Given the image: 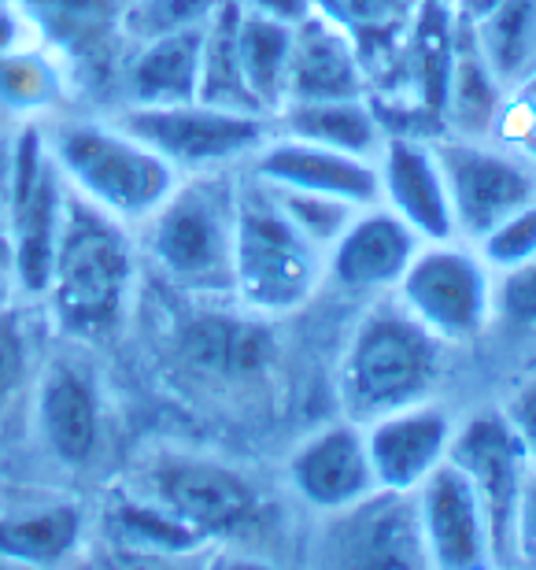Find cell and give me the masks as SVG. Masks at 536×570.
I'll list each match as a JSON object with an SVG mask.
<instances>
[{
  "mask_svg": "<svg viewBox=\"0 0 536 570\" xmlns=\"http://www.w3.org/2000/svg\"><path fill=\"white\" fill-rule=\"evenodd\" d=\"M133 493L186 522L204 541L226 538L259 519V497L252 482L234 466L192 452H159L145 466L141 489Z\"/></svg>",
  "mask_w": 536,
  "mask_h": 570,
  "instance_id": "cell-11",
  "label": "cell"
},
{
  "mask_svg": "<svg viewBox=\"0 0 536 570\" xmlns=\"http://www.w3.org/2000/svg\"><path fill=\"white\" fill-rule=\"evenodd\" d=\"M496 4H504V0H451L455 16H459V19H466V22H477V19H485L488 11H493Z\"/></svg>",
  "mask_w": 536,
  "mask_h": 570,
  "instance_id": "cell-41",
  "label": "cell"
},
{
  "mask_svg": "<svg viewBox=\"0 0 536 570\" xmlns=\"http://www.w3.org/2000/svg\"><path fill=\"white\" fill-rule=\"evenodd\" d=\"M4 178L8 167L0 170V267H8V223H4Z\"/></svg>",
  "mask_w": 536,
  "mask_h": 570,
  "instance_id": "cell-42",
  "label": "cell"
},
{
  "mask_svg": "<svg viewBox=\"0 0 536 570\" xmlns=\"http://www.w3.org/2000/svg\"><path fill=\"white\" fill-rule=\"evenodd\" d=\"M507 100V89L499 86L493 67L477 52L470 22L463 19L459 41H455V60L448 75V94H444V119L440 134H463V138H493L499 108Z\"/></svg>",
  "mask_w": 536,
  "mask_h": 570,
  "instance_id": "cell-24",
  "label": "cell"
},
{
  "mask_svg": "<svg viewBox=\"0 0 536 570\" xmlns=\"http://www.w3.org/2000/svg\"><path fill=\"white\" fill-rule=\"evenodd\" d=\"M226 8V0H127L119 19L122 45H141L175 33H200Z\"/></svg>",
  "mask_w": 536,
  "mask_h": 570,
  "instance_id": "cell-30",
  "label": "cell"
},
{
  "mask_svg": "<svg viewBox=\"0 0 536 570\" xmlns=\"http://www.w3.org/2000/svg\"><path fill=\"white\" fill-rule=\"evenodd\" d=\"M237 56H241L248 94L259 111L274 119V111L285 105V89H289L292 27L237 11Z\"/></svg>",
  "mask_w": 536,
  "mask_h": 570,
  "instance_id": "cell-26",
  "label": "cell"
},
{
  "mask_svg": "<svg viewBox=\"0 0 536 570\" xmlns=\"http://www.w3.org/2000/svg\"><path fill=\"white\" fill-rule=\"evenodd\" d=\"M322 248L296 230L278 197L241 170L234 242V304L278 323L300 315L322 293Z\"/></svg>",
  "mask_w": 536,
  "mask_h": 570,
  "instance_id": "cell-5",
  "label": "cell"
},
{
  "mask_svg": "<svg viewBox=\"0 0 536 570\" xmlns=\"http://www.w3.org/2000/svg\"><path fill=\"white\" fill-rule=\"evenodd\" d=\"M237 11L256 19L281 22V27H300L307 16H315V0H230Z\"/></svg>",
  "mask_w": 536,
  "mask_h": 570,
  "instance_id": "cell-39",
  "label": "cell"
},
{
  "mask_svg": "<svg viewBox=\"0 0 536 570\" xmlns=\"http://www.w3.org/2000/svg\"><path fill=\"white\" fill-rule=\"evenodd\" d=\"M211 570H274L270 563L256 560V556H241V552H226L211 563Z\"/></svg>",
  "mask_w": 536,
  "mask_h": 570,
  "instance_id": "cell-40",
  "label": "cell"
},
{
  "mask_svg": "<svg viewBox=\"0 0 536 570\" xmlns=\"http://www.w3.org/2000/svg\"><path fill=\"white\" fill-rule=\"evenodd\" d=\"M493 334L536 337V256L507 275H496V312Z\"/></svg>",
  "mask_w": 536,
  "mask_h": 570,
  "instance_id": "cell-33",
  "label": "cell"
},
{
  "mask_svg": "<svg viewBox=\"0 0 536 570\" xmlns=\"http://www.w3.org/2000/svg\"><path fill=\"white\" fill-rule=\"evenodd\" d=\"M421 248V237L400 223L389 208H359L322 256V293L348 301H381L393 296L404 271Z\"/></svg>",
  "mask_w": 536,
  "mask_h": 570,
  "instance_id": "cell-13",
  "label": "cell"
},
{
  "mask_svg": "<svg viewBox=\"0 0 536 570\" xmlns=\"http://www.w3.org/2000/svg\"><path fill=\"white\" fill-rule=\"evenodd\" d=\"M270 193L278 197L285 215L296 223V230H300L307 242H315L322 253L337 242L351 215L359 212V208H351V204H340V200H329V197H311V193H281V189H270Z\"/></svg>",
  "mask_w": 536,
  "mask_h": 570,
  "instance_id": "cell-35",
  "label": "cell"
},
{
  "mask_svg": "<svg viewBox=\"0 0 536 570\" xmlns=\"http://www.w3.org/2000/svg\"><path fill=\"white\" fill-rule=\"evenodd\" d=\"M470 33L507 94L536 78V0H504L470 22Z\"/></svg>",
  "mask_w": 536,
  "mask_h": 570,
  "instance_id": "cell-25",
  "label": "cell"
},
{
  "mask_svg": "<svg viewBox=\"0 0 536 570\" xmlns=\"http://www.w3.org/2000/svg\"><path fill=\"white\" fill-rule=\"evenodd\" d=\"M141 264L137 230L71 193L41 296L52 323L82 345L116 337L133 307Z\"/></svg>",
  "mask_w": 536,
  "mask_h": 570,
  "instance_id": "cell-1",
  "label": "cell"
},
{
  "mask_svg": "<svg viewBox=\"0 0 536 570\" xmlns=\"http://www.w3.org/2000/svg\"><path fill=\"white\" fill-rule=\"evenodd\" d=\"M11 293H16V278L8 267H0V318L11 312Z\"/></svg>",
  "mask_w": 536,
  "mask_h": 570,
  "instance_id": "cell-43",
  "label": "cell"
},
{
  "mask_svg": "<svg viewBox=\"0 0 536 570\" xmlns=\"http://www.w3.org/2000/svg\"><path fill=\"white\" fill-rule=\"evenodd\" d=\"M507 570H536V471H529L526 489H522V500H518Z\"/></svg>",
  "mask_w": 536,
  "mask_h": 570,
  "instance_id": "cell-38",
  "label": "cell"
},
{
  "mask_svg": "<svg viewBox=\"0 0 536 570\" xmlns=\"http://www.w3.org/2000/svg\"><path fill=\"white\" fill-rule=\"evenodd\" d=\"M499 412L515 430L522 452H526L529 466L536 471V371H526L522 379L510 382V390L499 401Z\"/></svg>",
  "mask_w": 536,
  "mask_h": 570,
  "instance_id": "cell-37",
  "label": "cell"
},
{
  "mask_svg": "<svg viewBox=\"0 0 536 570\" xmlns=\"http://www.w3.org/2000/svg\"><path fill=\"white\" fill-rule=\"evenodd\" d=\"M285 474H289L292 493L318 515H329V511L359 504L363 497L378 493L367 433L345 415L307 433L292 449Z\"/></svg>",
  "mask_w": 536,
  "mask_h": 570,
  "instance_id": "cell-15",
  "label": "cell"
},
{
  "mask_svg": "<svg viewBox=\"0 0 536 570\" xmlns=\"http://www.w3.org/2000/svg\"><path fill=\"white\" fill-rule=\"evenodd\" d=\"M67 181L44 141L38 119L22 122L8 153L4 178V223H8V271L16 289L27 296H44L49 285L56 242L67 215Z\"/></svg>",
  "mask_w": 536,
  "mask_h": 570,
  "instance_id": "cell-8",
  "label": "cell"
},
{
  "mask_svg": "<svg viewBox=\"0 0 536 570\" xmlns=\"http://www.w3.org/2000/svg\"><path fill=\"white\" fill-rule=\"evenodd\" d=\"M378 167V204L396 219L407 223L421 242H448L455 237L448 181L437 156L433 134L421 130H389L381 153L374 156Z\"/></svg>",
  "mask_w": 536,
  "mask_h": 570,
  "instance_id": "cell-14",
  "label": "cell"
},
{
  "mask_svg": "<svg viewBox=\"0 0 536 570\" xmlns=\"http://www.w3.org/2000/svg\"><path fill=\"white\" fill-rule=\"evenodd\" d=\"M448 181L451 219L459 242L477 245L482 237L536 200V159L496 138L433 134Z\"/></svg>",
  "mask_w": 536,
  "mask_h": 570,
  "instance_id": "cell-9",
  "label": "cell"
},
{
  "mask_svg": "<svg viewBox=\"0 0 536 570\" xmlns=\"http://www.w3.org/2000/svg\"><path fill=\"white\" fill-rule=\"evenodd\" d=\"M415 508L433 570H499L482 500L451 463L415 489Z\"/></svg>",
  "mask_w": 536,
  "mask_h": 570,
  "instance_id": "cell-16",
  "label": "cell"
},
{
  "mask_svg": "<svg viewBox=\"0 0 536 570\" xmlns=\"http://www.w3.org/2000/svg\"><path fill=\"white\" fill-rule=\"evenodd\" d=\"M274 130L296 141H311L337 153L374 159L389 138V122L381 119L370 97L351 100H300L274 111Z\"/></svg>",
  "mask_w": 536,
  "mask_h": 570,
  "instance_id": "cell-22",
  "label": "cell"
},
{
  "mask_svg": "<svg viewBox=\"0 0 536 570\" xmlns=\"http://www.w3.org/2000/svg\"><path fill=\"white\" fill-rule=\"evenodd\" d=\"M396 304L440 345L466 348L493 334L496 275L470 242H421L396 285Z\"/></svg>",
  "mask_w": 536,
  "mask_h": 570,
  "instance_id": "cell-7",
  "label": "cell"
},
{
  "mask_svg": "<svg viewBox=\"0 0 536 570\" xmlns=\"http://www.w3.org/2000/svg\"><path fill=\"white\" fill-rule=\"evenodd\" d=\"M418 4L421 0H315L322 16L340 22L359 41L367 63L400 38L407 22L415 19Z\"/></svg>",
  "mask_w": 536,
  "mask_h": 570,
  "instance_id": "cell-31",
  "label": "cell"
},
{
  "mask_svg": "<svg viewBox=\"0 0 536 570\" xmlns=\"http://www.w3.org/2000/svg\"><path fill=\"white\" fill-rule=\"evenodd\" d=\"M30 371V341H27V326L16 315V307L0 318V407H4L22 382H27Z\"/></svg>",
  "mask_w": 536,
  "mask_h": 570,
  "instance_id": "cell-36",
  "label": "cell"
},
{
  "mask_svg": "<svg viewBox=\"0 0 536 570\" xmlns=\"http://www.w3.org/2000/svg\"><path fill=\"white\" fill-rule=\"evenodd\" d=\"M448 463L459 471L482 500L488 530H493V549L499 570L510 563V530H515L518 500L529 478V460L522 452L515 430L496 407H482L455 423Z\"/></svg>",
  "mask_w": 536,
  "mask_h": 570,
  "instance_id": "cell-12",
  "label": "cell"
},
{
  "mask_svg": "<svg viewBox=\"0 0 536 570\" xmlns=\"http://www.w3.org/2000/svg\"><path fill=\"white\" fill-rule=\"evenodd\" d=\"M237 175L178 178L170 197L137 230L141 259L186 301H234Z\"/></svg>",
  "mask_w": 536,
  "mask_h": 570,
  "instance_id": "cell-2",
  "label": "cell"
},
{
  "mask_svg": "<svg viewBox=\"0 0 536 570\" xmlns=\"http://www.w3.org/2000/svg\"><path fill=\"white\" fill-rule=\"evenodd\" d=\"M67 189L130 230L178 186V175L116 116H60L41 122Z\"/></svg>",
  "mask_w": 536,
  "mask_h": 570,
  "instance_id": "cell-4",
  "label": "cell"
},
{
  "mask_svg": "<svg viewBox=\"0 0 536 570\" xmlns=\"http://www.w3.org/2000/svg\"><path fill=\"white\" fill-rule=\"evenodd\" d=\"M248 175L270 189L311 193V197H329L351 204V208L378 204V167H374V159L285 138L278 130L248 164Z\"/></svg>",
  "mask_w": 536,
  "mask_h": 570,
  "instance_id": "cell-17",
  "label": "cell"
},
{
  "mask_svg": "<svg viewBox=\"0 0 536 570\" xmlns=\"http://www.w3.org/2000/svg\"><path fill=\"white\" fill-rule=\"evenodd\" d=\"M0 570H30V567H22V563H11L8 556H0Z\"/></svg>",
  "mask_w": 536,
  "mask_h": 570,
  "instance_id": "cell-44",
  "label": "cell"
},
{
  "mask_svg": "<svg viewBox=\"0 0 536 570\" xmlns=\"http://www.w3.org/2000/svg\"><path fill=\"white\" fill-rule=\"evenodd\" d=\"M363 433H367V452L378 489L415 493L437 466L448 463L455 415L433 396V401L374 419V423L363 426Z\"/></svg>",
  "mask_w": 536,
  "mask_h": 570,
  "instance_id": "cell-19",
  "label": "cell"
},
{
  "mask_svg": "<svg viewBox=\"0 0 536 570\" xmlns=\"http://www.w3.org/2000/svg\"><path fill=\"white\" fill-rule=\"evenodd\" d=\"M200 100L234 111H256L264 116L259 105L248 94L241 56H237V8L226 0V8L211 19L204 30V52H200Z\"/></svg>",
  "mask_w": 536,
  "mask_h": 570,
  "instance_id": "cell-29",
  "label": "cell"
},
{
  "mask_svg": "<svg viewBox=\"0 0 536 570\" xmlns=\"http://www.w3.org/2000/svg\"><path fill=\"white\" fill-rule=\"evenodd\" d=\"M44 38L67 52H100L105 41L119 38V19L127 0H22Z\"/></svg>",
  "mask_w": 536,
  "mask_h": 570,
  "instance_id": "cell-28",
  "label": "cell"
},
{
  "mask_svg": "<svg viewBox=\"0 0 536 570\" xmlns=\"http://www.w3.org/2000/svg\"><path fill=\"white\" fill-rule=\"evenodd\" d=\"M370 97V67L359 41L322 11L292 27V60L285 105L300 100Z\"/></svg>",
  "mask_w": 536,
  "mask_h": 570,
  "instance_id": "cell-20",
  "label": "cell"
},
{
  "mask_svg": "<svg viewBox=\"0 0 536 570\" xmlns=\"http://www.w3.org/2000/svg\"><path fill=\"white\" fill-rule=\"evenodd\" d=\"M311 570H433L415 493H378L318 519Z\"/></svg>",
  "mask_w": 536,
  "mask_h": 570,
  "instance_id": "cell-10",
  "label": "cell"
},
{
  "mask_svg": "<svg viewBox=\"0 0 536 570\" xmlns=\"http://www.w3.org/2000/svg\"><path fill=\"white\" fill-rule=\"evenodd\" d=\"M63 94V78L49 56L38 49H11L0 52V105L8 111H52V105Z\"/></svg>",
  "mask_w": 536,
  "mask_h": 570,
  "instance_id": "cell-32",
  "label": "cell"
},
{
  "mask_svg": "<svg viewBox=\"0 0 536 570\" xmlns=\"http://www.w3.org/2000/svg\"><path fill=\"white\" fill-rule=\"evenodd\" d=\"M86 533L82 508L71 500L16 508L0 515V556L30 570H60Z\"/></svg>",
  "mask_w": 536,
  "mask_h": 570,
  "instance_id": "cell-23",
  "label": "cell"
},
{
  "mask_svg": "<svg viewBox=\"0 0 536 570\" xmlns=\"http://www.w3.org/2000/svg\"><path fill=\"white\" fill-rule=\"evenodd\" d=\"M200 33H175L141 45H127L119 60V108H163L197 100L200 94Z\"/></svg>",
  "mask_w": 536,
  "mask_h": 570,
  "instance_id": "cell-21",
  "label": "cell"
},
{
  "mask_svg": "<svg viewBox=\"0 0 536 570\" xmlns=\"http://www.w3.org/2000/svg\"><path fill=\"white\" fill-rule=\"evenodd\" d=\"M38 433L63 466H89L105 438V401L97 374L75 356L44 363L33 393Z\"/></svg>",
  "mask_w": 536,
  "mask_h": 570,
  "instance_id": "cell-18",
  "label": "cell"
},
{
  "mask_svg": "<svg viewBox=\"0 0 536 570\" xmlns=\"http://www.w3.org/2000/svg\"><path fill=\"white\" fill-rule=\"evenodd\" d=\"M108 530H111V541H116L122 552L156 556V560L186 556V552H197L200 544H208L197 530H189L186 522L167 515L163 508L145 500L141 493H119L111 500Z\"/></svg>",
  "mask_w": 536,
  "mask_h": 570,
  "instance_id": "cell-27",
  "label": "cell"
},
{
  "mask_svg": "<svg viewBox=\"0 0 536 570\" xmlns=\"http://www.w3.org/2000/svg\"><path fill=\"white\" fill-rule=\"evenodd\" d=\"M111 116L152 148L178 178L248 170L274 134L270 116L219 108L200 97L163 108H119Z\"/></svg>",
  "mask_w": 536,
  "mask_h": 570,
  "instance_id": "cell-6",
  "label": "cell"
},
{
  "mask_svg": "<svg viewBox=\"0 0 536 570\" xmlns=\"http://www.w3.org/2000/svg\"><path fill=\"white\" fill-rule=\"evenodd\" d=\"M474 248L493 267V275H507V271L529 264L536 256V200L522 204L515 215H507L504 223L493 226Z\"/></svg>",
  "mask_w": 536,
  "mask_h": 570,
  "instance_id": "cell-34",
  "label": "cell"
},
{
  "mask_svg": "<svg viewBox=\"0 0 536 570\" xmlns=\"http://www.w3.org/2000/svg\"><path fill=\"white\" fill-rule=\"evenodd\" d=\"M448 352V345H440L396 304V296L363 304L337 363L340 412L367 426L400 407L433 401L444 382Z\"/></svg>",
  "mask_w": 536,
  "mask_h": 570,
  "instance_id": "cell-3",
  "label": "cell"
}]
</instances>
